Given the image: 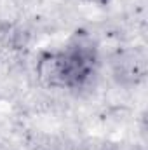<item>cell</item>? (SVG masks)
Instances as JSON below:
<instances>
[{"label": "cell", "instance_id": "obj_1", "mask_svg": "<svg viewBox=\"0 0 148 150\" xmlns=\"http://www.w3.org/2000/svg\"><path fill=\"white\" fill-rule=\"evenodd\" d=\"M96 54L82 44L70 45L63 51L49 54L40 63V75L56 87L75 89L84 86L94 74Z\"/></svg>", "mask_w": 148, "mask_h": 150}, {"label": "cell", "instance_id": "obj_2", "mask_svg": "<svg viewBox=\"0 0 148 150\" xmlns=\"http://www.w3.org/2000/svg\"><path fill=\"white\" fill-rule=\"evenodd\" d=\"M91 2H106V0H91Z\"/></svg>", "mask_w": 148, "mask_h": 150}]
</instances>
